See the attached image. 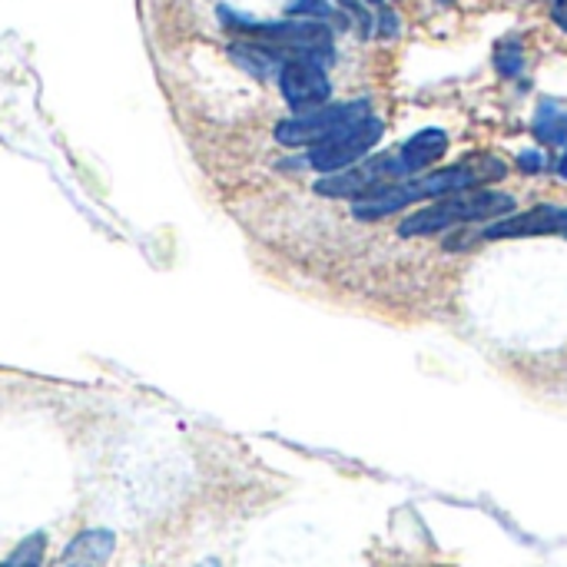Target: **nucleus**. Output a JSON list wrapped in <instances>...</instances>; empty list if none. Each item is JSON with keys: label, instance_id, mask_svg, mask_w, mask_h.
I'll return each instance as SVG.
<instances>
[{"label": "nucleus", "instance_id": "nucleus-1", "mask_svg": "<svg viewBox=\"0 0 567 567\" xmlns=\"http://www.w3.org/2000/svg\"><path fill=\"white\" fill-rule=\"evenodd\" d=\"M505 173H508V166L498 156H468V159H462L455 166L432 169V173H422V176L372 189L369 196L352 203V216L365 219V223L385 219V216L402 213V209H409L415 203H425V199H442V196H452V193L482 189L488 183L505 179Z\"/></svg>", "mask_w": 567, "mask_h": 567}, {"label": "nucleus", "instance_id": "nucleus-2", "mask_svg": "<svg viewBox=\"0 0 567 567\" xmlns=\"http://www.w3.org/2000/svg\"><path fill=\"white\" fill-rule=\"evenodd\" d=\"M515 196L498 193V189H465V193H452L442 199H432L429 206L409 213L399 223V236H439L445 229L455 226H472V223H485V219H502L515 213Z\"/></svg>", "mask_w": 567, "mask_h": 567}, {"label": "nucleus", "instance_id": "nucleus-3", "mask_svg": "<svg viewBox=\"0 0 567 567\" xmlns=\"http://www.w3.org/2000/svg\"><path fill=\"white\" fill-rule=\"evenodd\" d=\"M369 116H372L369 100H349V103H332V106L326 103L312 113H296V116L282 120L276 126V140L282 146H309L312 150V146L346 133L349 126L369 120Z\"/></svg>", "mask_w": 567, "mask_h": 567}, {"label": "nucleus", "instance_id": "nucleus-4", "mask_svg": "<svg viewBox=\"0 0 567 567\" xmlns=\"http://www.w3.org/2000/svg\"><path fill=\"white\" fill-rule=\"evenodd\" d=\"M382 133H385V123H382L379 116H369V120L349 126L346 133H339V136H332V140L312 146L309 156H306V163H309L316 173H322V176L342 173V169L362 163V159L375 150V143L382 140Z\"/></svg>", "mask_w": 567, "mask_h": 567}, {"label": "nucleus", "instance_id": "nucleus-5", "mask_svg": "<svg viewBox=\"0 0 567 567\" xmlns=\"http://www.w3.org/2000/svg\"><path fill=\"white\" fill-rule=\"evenodd\" d=\"M402 179L405 176L395 163V153H382V156H365L362 163H355L342 173L316 179V193L329 196V199H352L355 203V199L369 196L372 189L389 186V183H402Z\"/></svg>", "mask_w": 567, "mask_h": 567}, {"label": "nucleus", "instance_id": "nucleus-6", "mask_svg": "<svg viewBox=\"0 0 567 567\" xmlns=\"http://www.w3.org/2000/svg\"><path fill=\"white\" fill-rule=\"evenodd\" d=\"M276 80H279L282 100L292 106V113H312V110L326 106L332 96L326 63L309 60V56H289Z\"/></svg>", "mask_w": 567, "mask_h": 567}, {"label": "nucleus", "instance_id": "nucleus-7", "mask_svg": "<svg viewBox=\"0 0 567 567\" xmlns=\"http://www.w3.org/2000/svg\"><path fill=\"white\" fill-rule=\"evenodd\" d=\"M525 236H567V206H535L525 213L502 216L485 226L482 239H525Z\"/></svg>", "mask_w": 567, "mask_h": 567}, {"label": "nucleus", "instance_id": "nucleus-8", "mask_svg": "<svg viewBox=\"0 0 567 567\" xmlns=\"http://www.w3.org/2000/svg\"><path fill=\"white\" fill-rule=\"evenodd\" d=\"M445 153H449V133L439 130V126H425L412 140L402 143V150L395 153V163H399L402 176L412 179V176L429 173Z\"/></svg>", "mask_w": 567, "mask_h": 567}, {"label": "nucleus", "instance_id": "nucleus-9", "mask_svg": "<svg viewBox=\"0 0 567 567\" xmlns=\"http://www.w3.org/2000/svg\"><path fill=\"white\" fill-rule=\"evenodd\" d=\"M116 551V535L110 528H86L66 542L53 567H106Z\"/></svg>", "mask_w": 567, "mask_h": 567}, {"label": "nucleus", "instance_id": "nucleus-10", "mask_svg": "<svg viewBox=\"0 0 567 567\" xmlns=\"http://www.w3.org/2000/svg\"><path fill=\"white\" fill-rule=\"evenodd\" d=\"M229 53H233V60H236L243 70H249V73L259 76V80L279 76V70H282V63H286V56H282L279 50H272L269 43H259V40L233 43Z\"/></svg>", "mask_w": 567, "mask_h": 567}, {"label": "nucleus", "instance_id": "nucleus-11", "mask_svg": "<svg viewBox=\"0 0 567 567\" xmlns=\"http://www.w3.org/2000/svg\"><path fill=\"white\" fill-rule=\"evenodd\" d=\"M538 143L545 146H565L567 143V110L555 100H542L538 113H535V123H532Z\"/></svg>", "mask_w": 567, "mask_h": 567}, {"label": "nucleus", "instance_id": "nucleus-12", "mask_svg": "<svg viewBox=\"0 0 567 567\" xmlns=\"http://www.w3.org/2000/svg\"><path fill=\"white\" fill-rule=\"evenodd\" d=\"M43 561H47V535L33 532L7 555V561L0 567H43Z\"/></svg>", "mask_w": 567, "mask_h": 567}, {"label": "nucleus", "instance_id": "nucleus-13", "mask_svg": "<svg viewBox=\"0 0 567 567\" xmlns=\"http://www.w3.org/2000/svg\"><path fill=\"white\" fill-rule=\"evenodd\" d=\"M495 70L508 80L522 76L525 73V53H522V40L518 37H508L495 47Z\"/></svg>", "mask_w": 567, "mask_h": 567}, {"label": "nucleus", "instance_id": "nucleus-14", "mask_svg": "<svg viewBox=\"0 0 567 567\" xmlns=\"http://www.w3.org/2000/svg\"><path fill=\"white\" fill-rule=\"evenodd\" d=\"M289 13L299 17V20H319V23H326V20L336 17V3L332 0H296L289 7Z\"/></svg>", "mask_w": 567, "mask_h": 567}, {"label": "nucleus", "instance_id": "nucleus-15", "mask_svg": "<svg viewBox=\"0 0 567 567\" xmlns=\"http://www.w3.org/2000/svg\"><path fill=\"white\" fill-rule=\"evenodd\" d=\"M518 166H522L525 173H542V169H545V156L535 153V150H528V153L518 156Z\"/></svg>", "mask_w": 567, "mask_h": 567}, {"label": "nucleus", "instance_id": "nucleus-16", "mask_svg": "<svg viewBox=\"0 0 567 567\" xmlns=\"http://www.w3.org/2000/svg\"><path fill=\"white\" fill-rule=\"evenodd\" d=\"M551 20L567 33V0H551Z\"/></svg>", "mask_w": 567, "mask_h": 567}, {"label": "nucleus", "instance_id": "nucleus-17", "mask_svg": "<svg viewBox=\"0 0 567 567\" xmlns=\"http://www.w3.org/2000/svg\"><path fill=\"white\" fill-rule=\"evenodd\" d=\"M558 176L567 183V150L561 153V159H558Z\"/></svg>", "mask_w": 567, "mask_h": 567}, {"label": "nucleus", "instance_id": "nucleus-18", "mask_svg": "<svg viewBox=\"0 0 567 567\" xmlns=\"http://www.w3.org/2000/svg\"><path fill=\"white\" fill-rule=\"evenodd\" d=\"M193 567H223V561L219 558H203V561H196Z\"/></svg>", "mask_w": 567, "mask_h": 567}, {"label": "nucleus", "instance_id": "nucleus-19", "mask_svg": "<svg viewBox=\"0 0 567 567\" xmlns=\"http://www.w3.org/2000/svg\"><path fill=\"white\" fill-rule=\"evenodd\" d=\"M439 3H455V0H439Z\"/></svg>", "mask_w": 567, "mask_h": 567}]
</instances>
